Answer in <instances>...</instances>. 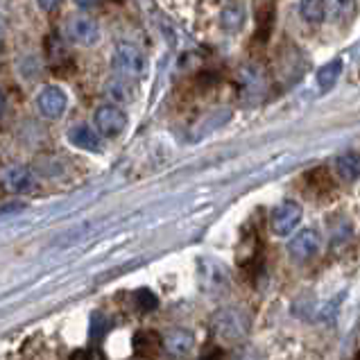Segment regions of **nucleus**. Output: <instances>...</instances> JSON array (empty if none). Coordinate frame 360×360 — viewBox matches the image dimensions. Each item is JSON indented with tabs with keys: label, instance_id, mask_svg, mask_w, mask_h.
Masks as SVG:
<instances>
[{
	"label": "nucleus",
	"instance_id": "f257e3e1",
	"mask_svg": "<svg viewBox=\"0 0 360 360\" xmlns=\"http://www.w3.org/2000/svg\"><path fill=\"white\" fill-rule=\"evenodd\" d=\"M111 64H114V70L118 75L127 79H139L146 75V70H148V59L143 55V50L139 46L129 44V41L116 44Z\"/></svg>",
	"mask_w": 360,
	"mask_h": 360
},
{
	"label": "nucleus",
	"instance_id": "f03ea898",
	"mask_svg": "<svg viewBox=\"0 0 360 360\" xmlns=\"http://www.w3.org/2000/svg\"><path fill=\"white\" fill-rule=\"evenodd\" d=\"M247 326H250V320H247L245 313H240L238 308H227V311H220L215 315L213 333L220 342H233L247 333Z\"/></svg>",
	"mask_w": 360,
	"mask_h": 360
},
{
	"label": "nucleus",
	"instance_id": "7ed1b4c3",
	"mask_svg": "<svg viewBox=\"0 0 360 360\" xmlns=\"http://www.w3.org/2000/svg\"><path fill=\"white\" fill-rule=\"evenodd\" d=\"M300 222H302V207L292 200L281 202L279 207L270 213V229L274 236H279V238L290 236Z\"/></svg>",
	"mask_w": 360,
	"mask_h": 360
},
{
	"label": "nucleus",
	"instance_id": "20e7f679",
	"mask_svg": "<svg viewBox=\"0 0 360 360\" xmlns=\"http://www.w3.org/2000/svg\"><path fill=\"white\" fill-rule=\"evenodd\" d=\"M66 37L79 46H94L100 39V25L91 14H75L66 23Z\"/></svg>",
	"mask_w": 360,
	"mask_h": 360
},
{
	"label": "nucleus",
	"instance_id": "39448f33",
	"mask_svg": "<svg viewBox=\"0 0 360 360\" xmlns=\"http://www.w3.org/2000/svg\"><path fill=\"white\" fill-rule=\"evenodd\" d=\"M68 98L59 86H44L37 96V109L39 114L48 120H57L66 114Z\"/></svg>",
	"mask_w": 360,
	"mask_h": 360
},
{
	"label": "nucleus",
	"instance_id": "423d86ee",
	"mask_svg": "<svg viewBox=\"0 0 360 360\" xmlns=\"http://www.w3.org/2000/svg\"><path fill=\"white\" fill-rule=\"evenodd\" d=\"M94 122L100 134H105V136H118L127 127V114L118 105H105L96 111Z\"/></svg>",
	"mask_w": 360,
	"mask_h": 360
},
{
	"label": "nucleus",
	"instance_id": "0eeeda50",
	"mask_svg": "<svg viewBox=\"0 0 360 360\" xmlns=\"http://www.w3.org/2000/svg\"><path fill=\"white\" fill-rule=\"evenodd\" d=\"M198 272H200V281L204 285V290H209V292H222L224 288L229 285V274L220 261L200 259Z\"/></svg>",
	"mask_w": 360,
	"mask_h": 360
},
{
	"label": "nucleus",
	"instance_id": "6e6552de",
	"mask_svg": "<svg viewBox=\"0 0 360 360\" xmlns=\"http://www.w3.org/2000/svg\"><path fill=\"white\" fill-rule=\"evenodd\" d=\"M320 247H322L320 233H317L315 229H304L290 240V245H288V252H290V256L295 261L304 263V261H311L313 256H317Z\"/></svg>",
	"mask_w": 360,
	"mask_h": 360
},
{
	"label": "nucleus",
	"instance_id": "1a4fd4ad",
	"mask_svg": "<svg viewBox=\"0 0 360 360\" xmlns=\"http://www.w3.org/2000/svg\"><path fill=\"white\" fill-rule=\"evenodd\" d=\"M195 347V335L186 328H172L170 333L163 338V349L172 358H186Z\"/></svg>",
	"mask_w": 360,
	"mask_h": 360
},
{
	"label": "nucleus",
	"instance_id": "9d476101",
	"mask_svg": "<svg viewBox=\"0 0 360 360\" xmlns=\"http://www.w3.org/2000/svg\"><path fill=\"white\" fill-rule=\"evenodd\" d=\"M34 184V174L27 166H9L3 172V186L9 193H25L32 188Z\"/></svg>",
	"mask_w": 360,
	"mask_h": 360
},
{
	"label": "nucleus",
	"instance_id": "9b49d317",
	"mask_svg": "<svg viewBox=\"0 0 360 360\" xmlns=\"http://www.w3.org/2000/svg\"><path fill=\"white\" fill-rule=\"evenodd\" d=\"M68 141L79 150H89V152L100 150V136L96 134V129H91L89 125H73L70 127Z\"/></svg>",
	"mask_w": 360,
	"mask_h": 360
},
{
	"label": "nucleus",
	"instance_id": "f8f14e48",
	"mask_svg": "<svg viewBox=\"0 0 360 360\" xmlns=\"http://www.w3.org/2000/svg\"><path fill=\"white\" fill-rule=\"evenodd\" d=\"M245 5L243 3H227L220 12V25L224 32H238L245 25Z\"/></svg>",
	"mask_w": 360,
	"mask_h": 360
},
{
	"label": "nucleus",
	"instance_id": "ddd939ff",
	"mask_svg": "<svg viewBox=\"0 0 360 360\" xmlns=\"http://www.w3.org/2000/svg\"><path fill=\"white\" fill-rule=\"evenodd\" d=\"M163 347L161 335H157L154 331H141L134 335V352L143 358H154Z\"/></svg>",
	"mask_w": 360,
	"mask_h": 360
},
{
	"label": "nucleus",
	"instance_id": "4468645a",
	"mask_svg": "<svg viewBox=\"0 0 360 360\" xmlns=\"http://www.w3.org/2000/svg\"><path fill=\"white\" fill-rule=\"evenodd\" d=\"M335 170L345 181H356L360 179V154L358 152H347L342 157L335 159Z\"/></svg>",
	"mask_w": 360,
	"mask_h": 360
},
{
	"label": "nucleus",
	"instance_id": "2eb2a0df",
	"mask_svg": "<svg viewBox=\"0 0 360 360\" xmlns=\"http://www.w3.org/2000/svg\"><path fill=\"white\" fill-rule=\"evenodd\" d=\"M272 25H274V5L263 3L256 7V39L265 41L272 32Z\"/></svg>",
	"mask_w": 360,
	"mask_h": 360
},
{
	"label": "nucleus",
	"instance_id": "dca6fc26",
	"mask_svg": "<svg viewBox=\"0 0 360 360\" xmlns=\"http://www.w3.org/2000/svg\"><path fill=\"white\" fill-rule=\"evenodd\" d=\"M342 68H345V61L342 59H333V61H328V64H324L320 70H317V84H320V89H324V91L333 89L338 77H340V73H342Z\"/></svg>",
	"mask_w": 360,
	"mask_h": 360
},
{
	"label": "nucleus",
	"instance_id": "f3484780",
	"mask_svg": "<svg viewBox=\"0 0 360 360\" xmlns=\"http://www.w3.org/2000/svg\"><path fill=\"white\" fill-rule=\"evenodd\" d=\"M328 5L322 3V0H306V3H300V14L308 23H320L326 16Z\"/></svg>",
	"mask_w": 360,
	"mask_h": 360
},
{
	"label": "nucleus",
	"instance_id": "a211bd4d",
	"mask_svg": "<svg viewBox=\"0 0 360 360\" xmlns=\"http://www.w3.org/2000/svg\"><path fill=\"white\" fill-rule=\"evenodd\" d=\"M46 50H48V57H50L53 64H59V61L66 59V46L57 34H50L46 39Z\"/></svg>",
	"mask_w": 360,
	"mask_h": 360
},
{
	"label": "nucleus",
	"instance_id": "6ab92c4d",
	"mask_svg": "<svg viewBox=\"0 0 360 360\" xmlns=\"http://www.w3.org/2000/svg\"><path fill=\"white\" fill-rule=\"evenodd\" d=\"M107 328H109V322H107V317L102 315V313H94L91 315V320H89V338L91 340H100L102 335L107 333Z\"/></svg>",
	"mask_w": 360,
	"mask_h": 360
},
{
	"label": "nucleus",
	"instance_id": "aec40b11",
	"mask_svg": "<svg viewBox=\"0 0 360 360\" xmlns=\"http://www.w3.org/2000/svg\"><path fill=\"white\" fill-rule=\"evenodd\" d=\"M134 300H136V306L141 308L143 313H150V311H154V308L159 306L157 295H154L152 290H148V288H141V290H136Z\"/></svg>",
	"mask_w": 360,
	"mask_h": 360
},
{
	"label": "nucleus",
	"instance_id": "412c9836",
	"mask_svg": "<svg viewBox=\"0 0 360 360\" xmlns=\"http://www.w3.org/2000/svg\"><path fill=\"white\" fill-rule=\"evenodd\" d=\"M107 94H109V98H114L116 102L131 100V94H129V89L125 86V82H109Z\"/></svg>",
	"mask_w": 360,
	"mask_h": 360
},
{
	"label": "nucleus",
	"instance_id": "4be33fe9",
	"mask_svg": "<svg viewBox=\"0 0 360 360\" xmlns=\"http://www.w3.org/2000/svg\"><path fill=\"white\" fill-rule=\"evenodd\" d=\"M70 360H102V356H100V352H96V349H79Z\"/></svg>",
	"mask_w": 360,
	"mask_h": 360
},
{
	"label": "nucleus",
	"instance_id": "5701e85b",
	"mask_svg": "<svg viewBox=\"0 0 360 360\" xmlns=\"http://www.w3.org/2000/svg\"><path fill=\"white\" fill-rule=\"evenodd\" d=\"M200 360H222V354L220 352H209V354H204Z\"/></svg>",
	"mask_w": 360,
	"mask_h": 360
},
{
	"label": "nucleus",
	"instance_id": "b1692460",
	"mask_svg": "<svg viewBox=\"0 0 360 360\" xmlns=\"http://www.w3.org/2000/svg\"><path fill=\"white\" fill-rule=\"evenodd\" d=\"M41 9H46V12H55V9L59 7V3H39Z\"/></svg>",
	"mask_w": 360,
	"mask_h": 360
},
{
	"label": "nucleus",
	"instance_id": "393cba45",
	"mask_svg": "<svg viewBox=\"0 0 360 360\" xmlns=\"http://www.w3.org/2000/svg\"><path fill=\"white\" fill-rule=\"evenodd\" d=\"M354 360H360V352H358V354H356V358H354Z\"/></svg>",
	"mask_w": 360,
	"mask_h": 360
}]
</instances>
